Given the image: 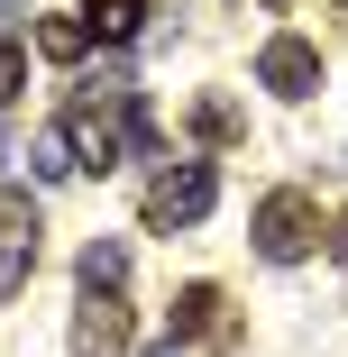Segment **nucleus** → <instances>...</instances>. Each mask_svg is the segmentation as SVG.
I'll use <instances>...</instances> for the list:
<instances>
[{
  "instance_id": "f257e3e1",
  "label": "nucleus",
  "mask_w": 348,
  "mask_h": 357,
  "mask_svg": "<svg viewBox=\"0 0 348 357\" xmlns=\"http://www.w3.org/2000/svg\"><path fill=\"white\" fill-rule=\"evenodd\" d=\"M55 128H64V147H74V165H83V174H92V165L110 174L119 156H156V147H165V128H156V110L137 101V92H128L119 74L83 83V92H74V110H64Z\"/></svg>"
},
{
  "instance_id": "f03ea898",
  "label": "nucleus",
  "mask_w": 348,
  "mask_h": 357,
  "mask_svg": "<svg viewBox=\"0 0 348 357\" xmlns=\"http://www.w3.org/2000/svg\"><path fill=\"white\" fill-rule=\"evenodd\" d=\"M248 238H257L266 266H303V257L321 248V202L294 192V183H285V192H266V202H257V220H248Z\"/></svg>"
},
{
  "instance_id": "7ed1b4c3",
  "label": "nucleus",
  "mask_w": 348,
  "mask_h": 357,
  "mask_svg": "<svg viewBox=\"0 0 348 357\" xmlns=\"http://www.w3.org/2000/svg\"><path fill=\"white\" fill-rule=\"evenodd\" d=\"M211 202H220L211 165H165L147 183V202H137V220H147V229H192V220H211Z\"/></svg>"
},
{
  "instance_id": "20e7f679",
  "label": "nucleus",
  "mask_w": 348,
  "mask_h": 357,
  "mask_svg": "<svg viewBox=\"0 0 348 357\" xmlns=\"http://www.w3.org/2000/svg\"><path fill=\"white\" fill-rule=\"evenodd\" d=\"M257 83H266L275 101H312V92H321V46H312V37H266V46H257Z\"/></svg>"
},
{
  "instance_id": "39448f33",
  "label": "nucleus",
  "mask_w": 348,
  "mask_h": 357,
  "mask_svg": "<svg viewBox=\"0 0 348 357\" xmlns=\"http://www.w3.org/2000/svg\"><path fill=\"white\" fill-rule=\"evenodd\" d=\"M37 238H46V229H37V202H28V192H0V303L37 275Z\"/></svg>"
},
{
  "instance_id": "423d86ee",
  "label": "nucleus",
  "mask_w": 348,
  "mask_h": 357,
  "mask_svg": "<svg viewBox=\"0 0 348 357\" xmlns=\"http://www.w3.org/2000/svg\"><path fill=\"white\" fill-rule=\"evenodd\" d=\"M64 348H74V357H128V303H119V294H83Z\"/></svg>"
},
{
  "instance_id": "0eeeda50",
  "label": "nucleus",
  "mask_w": 348,
  "mask_h": 357,
  "mask_svg": "<svg viewBox=\"0 0 348 357\" xmlns=\"http://www.w3.org/2000/svg\"><path fill=\"white\" fill-rule=\"evenodd\" d=\"M174 339H183V348H220V339H239L220 284H183V294H174Z\"/></svg>"
},
{
  "instance_id": "6e6552de",
  "label": "nucleus",
  "mask_w": 348,
  "mask_h": 357,
  "mask_svg": "<svg viewBox=\"0 0 348 357\" xmlns=\"http://www.w3.org/2000/svg\"><path fill=\"white\" fill-rule=\"evenodd\" d=\"M74 275H83V294H119V284H128V238H92Z\"/></svg>"
},
{
  "instance_id": "1a4fd4ad",
  "label": "nucleus",
  "mask_w": 348,
  "mask_h": 357,
  "mask_svg": "<svg viewBox=\"0 0 348 357\" xmlns=\"http://www.w3.org/2000/svg\"><path fill=\"white\" fill-rule=\"evenodd\" d=\"M83 28L110 37V46H128L137 28H147V0H83Z\"/></svg>"
},
{
  "instance_id": "9d476101",
  "label": "nucleus",
  "mask_w": 348,
  "mask_h": 357,
  "mask_svg": "<svg viewBox=\"0 0 348 357\" xmlns=\"http://www.w3.org/2000/svg\"><path fill=\"white\" fill-rule=\"evenodd\" d=\"M28 165H37V183H74V174H83L74 147H64V128H37V137H28Z\"/></svg>"
},
{
  "instance_id": "9b49d317",
  "label": "nucleus",
  "mask_w": 348,
  "mask_h": 357,
  "mask_svg": "<svg viewBox=\"0 0 348 357\" xmlns=\"http://www.w3.org/2000/svg\"><path fill=\"white\" fill-rule=\"evenodd\" d=\"M37 55H55V64H83V55H92V28H83V19H46V28H37Z\"/></svg>"
},
{
  "instance_id": "f8f14e48",
  "label": "nucleus",
  "mask_w": 348,
  "mask_h": 357,
  "mask_svg": "<svg viewBox=\"0 0 348 357\" xmlns=\"http://www.w3.org/2000/svg\"><path fill=\"white\" fill-rule=\"evenodd\" d=\"M192 128L220 147V137H239V110H229V101H192Z\"/></svg>"
},
{
  "instance_id": "ddd939ff",
  "label": "nucleus",
  "mask_w": 348,
  "mask_h": 357,
  "mask_svg": "<svg viewBox=\"0 0 348 357\" xmlns=\"http://www.w3.org/2000/svg\"><path fill=\"white\" fill-rule=\"evenodd\" d=\"M19 83H28V55H19L10 37H0V110H10V101H19Z\"/></svg>"
},
{
  "instance_id": "4468645a",
  "label": "nucleus",
  "mask_w": 348,
  "mask_h": 357,
  "mask_svg": "<svg viewBox=\"0 0 348 357\" xmlns=\"http://www.w3.org/2000/svg\"><path fill=\"white\" fill-rule=\"evenodd\" d=\"M330 257H348V211H339V220H330Z\"/></svg>"
},
{
  "instance_id": "2eb2a0df",
  "label": "nucleus",
  "mask_w": 348,
  "mask_h": 357,
  "mask_svg": "<svg viewBox=\"0 0 348 357\" xmlns=\"http://www.w3.org/2000/svg\"><path fill=\"white\" fill-rule=\"evenodd\" d=\"M147 357H183V339H165V348H147Z\"/></svg>"
},
{
  "instance_id": "dca6fc26",
  "label": "nucleus",
  "mask_w": 348,
  "mask_h": 357,
  "mask_svg": "<svg viewBox=\"0 0 348 357\" xmlns=\"http://www.w3.org/2000/svg\"><path fill=\"white\" fill-rule=\"evenodd\" d=\"M0 19H10V0H0Z\"/></svg>"
},
{
  "instance_id": "f3484780",
  "label": "nucleus",
  "mask_w": 348,
  "mask_h": 357,
  "mask_svg": "<svg viewBox=\"0 0 348 357\" xmlns=\"http://www.w3.org/2000/svg\"><path fill=\"white\" fill-rule=\"evenodd\" d=\"M275 10H285V0H275Z\"/></svg>"
}]
</instances>
